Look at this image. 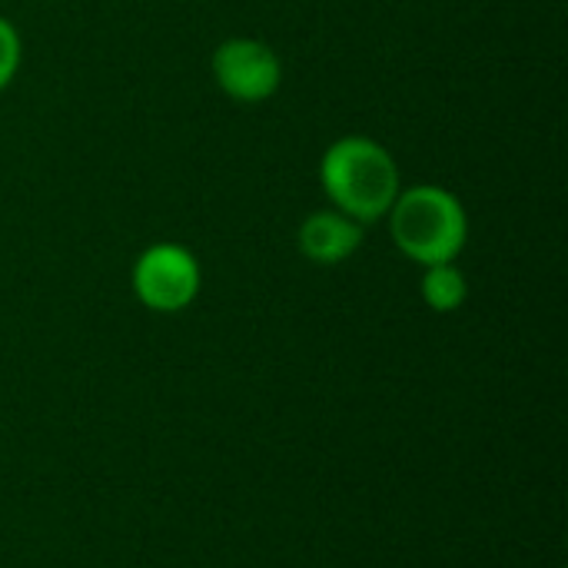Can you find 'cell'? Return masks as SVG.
<instances>
[{
    "label": "cell",
    "mask_w": 568,
    "mask_h": 568,
    "mask_svg": "<svg viewBox=\"0 0 568 568\" xmlns=\"http://www.w3.org/2000/svg\"><path fill=\"white\" fill-rule=\"evenodd\" d=\"M320 186L333 210L346 213L359 226L386 220L403 190L393 153L363 133L339 136L326 146L320 160Z\"/></svg>",
    "instance_id": "1"
},
{
    "label": "cell",
    "mask_w": 568,
    "mask_h": 568,
    "mask_svg": "<svg viewBox=\"0 0 568 568\" xmlns=\"http://www.w3.org/2000/svg\"><path fill=\"white\" fill-rule=\"evenodd\" d=\"M386 220L396 250L419 266L456 263L469 243V213L463 200L436 183L399 190Z\"/></svg>",
    "instance_id": "2"
},
{
    "label": "cell",
    "mask_w": 568,
    "mask_h": 568,
    "mask_svg": "<svg viewBox=\"0 0 568 568\" xmlns=\"http://www.w3.org/2000/svg\"><path fill=\"white\" fill-rule=\"evenodd\" d=\"M200 263L180 243H153L146 246L130 273L133 296L153 313H180L200 296Z\"/></svg>",
    "instance_id": "3"
},
{
    "label": "cell",
    "mask_w": 568,
    "mask_h": 568,
    "mask_svg": "<svg viewBox=\"0 0 568 568\" xmlns=\"http://www.w3.org/2000/svg\"><path fill=\"white\" fill-rule=\"evenodd\" d=\"M213 80L216 87L236 100V103H263L270 100L283 83V63L280 53L253 37H233L223 40L213 50Z\"/></svg>",
    "instance_id": "4"
},
{
    "label": "cell",
    "mask_w": 568,
    "mask_h": 568,
    "mask_svg": "<svg viewBox=\"0 0 568 568\" xmlns=\"http://www.w3.org/2000/svg\"><path fill=\"white\" fill-rule=\"evenodd\" d=\"M300 253L316 266H339L363 246V226L339 210H316L296 233Z\"/></svg>",
    "instance_id": "5"
},
{
    "label": "cell",
    "mask_w": 568,
    "mask_h": 568,
    "mask_svg": "<svg viewBox=\"0 0 568 568\" xmlns=\"http://www.w3.org/2000/svg\"><path fill=\"white\" fill-rule=\"evenodd\" d=\"M419 293L433 313H456L469 296V283L456 263H439V266H423Z\"/></svg>",
    "instance_id": "6"
},
{
    "label": "cell",
    "mask_w": 568,
    "mask_h": 568,
    "mask_svg": "<svg viewBox=\"0 0 568 568\" xmlns=\"http://www.w3.org/2000/svg\"><path fill=\"white\" fill-rule=\"evenodd\" d=\"M20 57H23L20 33L7 17H0V90L13 83V77L20 70Z\"/></svg>",
    "instance_id": "7"
}]
</instances>
